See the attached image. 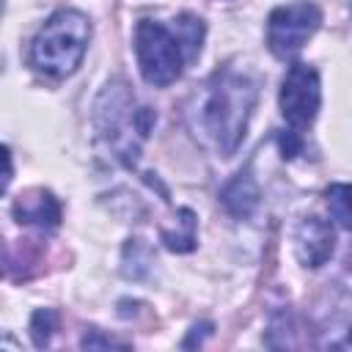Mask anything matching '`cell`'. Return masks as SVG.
Returning a JSON list of instances; mask_svg holds the SVG:
<instances>
[{
	"label": "cell",
	"mask_w": 352,
	"mask_h": 352,
	"mask_svg": "<svg viewBox=\"0 0 352 352\" xmlns=\"http://www.w3.org/2000/svg\"><path fill=\"white\" fill-rule=\"evenodd\" d=\"M258 99V82L231 66L217 69L198 96V126L217 157L236 154Z\"/></svg>",
	"instance_id": "cell-1"
},
{
	"label": "cell",
	"mask_w": 352,
	"mask_h": 352,
	"mask_svg": "<svg viewBox=\"0 0 352 352\" xmlns=\"http://www.w3.org/2000/svg\"><path fill=\"white\" fill-rule=\"evenodd\" d=\"M94 124L113 157L132 168L138 162L143 140L154 126V113L135 102L126 82L113 80L102 88L94 104Z\"/></svg>",
	"instance_id": "cell-2"
},
{
	"label": "cell",
	"mask_w": 352,
	"mask_h": 352,
	"mask_svg": "<svg viewBox=\"0 0 352 352\" xmlns=\"http://www.w3.org/2000/svg\"><path fill=\"white\" fill-rule=\"evenodd\" d=\"M91 41V22L77 8L55 11L30 41V66L44 77L63 80L77 72Z\"/></svg>",
	"instance_id": "cell-3"
},
{
	"label": "cell",
	"mask_w": 352,
	"mask_h": 352,
	"mask_svg": "<svg viewBox=\"0 0 352 352\" xmlns=\"http://www.w3.org/2000/svg\"><path fill=\"white\" fill-rule=\"evenodd\" d=\"M135 55L138 69L148 85L165 88L176 82L184 72V63L195 60L190 52L182 30L173 25H165L160 19H140L135 28Z\"/></svg>",
	"instance_id": "cell-4"
},
{
	"label": "cell",
	"mask_w": 352,
	"mask_h": 352,
	"mask_svg": "<svg viewBox=\"0 0 352 352\" xmlns=\"http://www.w3.org/2000/svg\"><path fill=\"white\" fill-rule=\"evenodd\" d=\"M319 25H322V11L311 0H294L278 6L267 16V47L280 60L294 58L305 47V41L319 30Z\"/></svg>",
	"instance_id": "cell-5"
},
{
	"label": "cell",
	"mask_w": 352,
	"mask_h": 352,
	"mask_svg": "<svg viewBox=\"0 0 352 352\" xmlns=\"http://www.w3.org/2000/svg\"><path fill=\"white\" fill-rule=\"evenodd\" d=\"M280 113L289 124L292 135H300L314 124L319 104H322V85L319 74L308 63H292L283 82H280Z\"/></svg>",
	"instance_id": "cell-6"
},
{
	"label": "cell",
	"mask_w": 352,
	"mask_h": 352,
	"mask_svg": "<svg viewBox=\"0 0 352 352\" xmlns=\"http://www.w3.org/2000/svg\"><path fill=\"white\" fill-rule=\"evenodd\" d=\"M292 242H294V256L302 267L308 270H319L322 264H327V258L333 256L336 250V234H333V226L327 220H319V217H302L297 226H294V234H292Z\"/></svg>",
	"instance_id": "cell-7"
},
{
	"label": "cell",
	"mask_w": 352,
	"mask_h": 352,
	"mask_svg": "<svg viewBox=\"0 0 352 352\" xmlns=\"http://www.w3.org/2000/svg\"><path fill=\"white\" fill-rule=\"evenodd\" d=\"M14 217L16 223H25V226H36L41 231H55L60 226V204L58 198L44 190V187H36V190H28L22 192L16 201H14Z\"/></svg>",
	"instance_id": "cell-8"
},
{
	"label": "cell",
	"mask_w": 352,
	"mask_h": 352,
	"mask_svg": "<svg viewBox=\"0 0 352 352\" xmlns=\"http://www.w3.org/2000/svg\"><path fill=\"white\" fill-rule=\"evenodd\" d=\"M220 201H223V206H226V212H228L231 217H236V220L250 217L253 209L258 206V184H256V179H253V170H250V168L239 170V173L223 187Z\"/></svg>",
	"instance_id": "cell-9"
},
{
	"label": "cell",
	"mask_w": 352,
	"mask_h": 352,
	"mask_svg": "<svg viewBox=\"0 0 352 352\" xmlns=\"http://www.w3.org/2000/svg\"><path fill=\"white\" fill-rule=\"evenodd\" d=\"M179 228H162L160 231V239L165 242L168 250L173 253H187L195 248V214L192 209H179Z\"/></svg>",
	"instance_id": "cell-10"
},
{
	"label": "cell",
	"mask_w": 352,
	"mask_h": 352,
	"mask_svg": "<svg viewBox=\"0 0 352 352\" xmlns=\"http://www.w3.org/2000/svg\"><path fill=\"white\" fill-rule=\"evenodd\" d=\"M327 209H330V217L352 231V184H330L327 187Z\"/></svg>",
	"instance_id": "cell-11"
},
{
	"label": "cell",
	"mask_w": 352,
	"mask_h": 352,
	"mask_svg": "<svg viewBox=\"0 0 352 352\" xmlns=\"http://www.w3.org/2000/svg\"><path fill=\"white\" fill-rule=\"evenodd\" d=\"M55 322H58V316H55L52 308H38V311L30 316V338H33V344H36L38 349L50 344L52 330H55Z\"/></svg>",
	"instance_id": "cell-12"
},
{
	"label": "cell",
	"mask_w": 352,
	"mask_h": 352,
	"mask_svg": "<svg viewBox=\"0 0 352 352\" xmlns=\"http://www.w3.org/2000/svg\"><path fill=\"white\" fill-rule=\"evenodd\" d=\"M80 346L94 349V346H124V344H118V341H113V338H104V336H96V330H91V333H85V336H82Z\"/></svg>",
	"instance_id": "cell-13"
},
{
	"label": "cell",
	"mask_w": 352,
	"mask_h": 352,
	"mask_svg": "<svg viewBox=\"0 0 352 352\" xmlns=\"http://www.w3.org/2000/svg\"><path fill=\"white\" fill-rule=\"evenodd\" d=\"M209 333H212V322H201V324H195V327H192L190 338H184V344H182V346H195V344H201V341H204V336H209Z\"/></svg>",
	"instance_id": "cell-14"
}]
</instances>
